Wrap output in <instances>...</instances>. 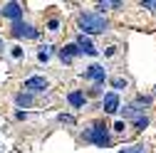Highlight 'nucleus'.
I'll use <instances>...</instances> for the list:
<instances>
[{
  "label": "nucleus",
  "mask_w": 156,
  "mask_h": 153,
  "mask_svg": "<svg viewBox=\"0 0 156 153\" xmlns=\"http://www.w3.org/2000/svg\"><path fill=\"white\" fill-rule=\"evenodd\" d=\"M84 79H92V82H97V84H104V79H107V69H104L102 64H92V67L84 72Z\"/></svg>",
  "instance_id": "obj_7"
},
{
  "label": "nucleus",
  "mask_w": 156,
  "mask_h": 153,
  "mask_svg": "<svg viewBox=\"0 0 156 153\" xmlns=\"http://www.w3.org/2000/svg\"><path fill=\"white\" fill-rule=\"evenodd\" d=\"M0 49H3V40H0Z\"/></svg>",
  "instance_id": "obj_22"
},
{
  "label": "nucleus",
  "mask_w": 156,
  "mask_h": 153,
  "mask_svg": "<svg viewBox=\"0 0 156 153\" xmlns=\"http://www.w3.org/2000/svg\"><path fill=\"white\" fill-rule=\"evenodd\" d=\"M112 8H122V3H99L97 10H112Z\"/></svg>",
  "instance_id": "obj_15"
},
{
  "label": "nucleus",
  "mask_w": 156,
  "mask_h": 153,
  "mask_svg": "<svg viewBox=\"0 0 156 153\" xmlns=\"http://www.w3.org/2000/svg\"><path fill=\"white\" fill-rule=\"evenodd\" d=\"M131 124H134V128H136V131H141V128H146V126H149V116H139V119H134Z\"/></svg>",
  "instance_id": "obj_14"
},
{
  "label": "nucleus",
  "mask_w": 156,
  "mask_h": 153,
  "mask_svg": "<svg viewBox=\"0 0 156 153\" xmlns=\"http://www.w3.org/2000/svg\"><path fill=\"white\" fill-rule=\"evenodd\" d=\"M0 15H3V17H10V20H15V22H20L23 5H20V3H5L3 8H0Z\"/></svg>",
  "instance_id": "obj_5"
},
{
  "label": "nucleus",
  "mask_w": 156,
  "mask_h": 153,
  "mask_svg": "<svg viewBox=\"0 0 156 153\" xmlns=\"http://www.w3.org/2000/svg\"><path fill=\"white\" fill-rule=\"evenodd\" d=\"M67 101H69L74 109H80V106H84V104H87V97H84L82 91H72L69 97H67Z\"/></svg>",
  "instance_id": "obj_10"
},
{
  "label": "nucleus",
  "mask_w": 156,
  "mask_h": 153,
  "mask_svg": "<svg viewBox=\"0 0 156 153\" xmlns=\"http://www.w3.org/2000/svg\"><path fill=\"white\" fill-rule=\"evenodd\" d=\"M141 8H144V10H151V12H156V3H141Z\"/></svg>",
  "instance_id": "obj_20"
},
{
  "label": "nucleus",
  "mask_w": 156,
  "mask_h": 153,
  "mask_svg": "<svg viewBox=\"0 0 156 153\" xmlns=\"http://www.w3.org/2000/svg\"><path fill=\"white\" fill-rule=\"evenodd\" d=\"M47 27H50V32H57V30H60V20H50Z\"/></svg>",
  "instance_id": "obj_17"
},
{
  "label": "nucleus",
  "mask_w": 156,
  "mask_h": 153,
  "mask_svg": "<svg viewBox=\"0 0 156 153\" xmlns=\"http://www.w3.org/2000/svg\"><path fill=\"white\" fill-rule=\"evenodd\" d=\"M112 87H114V89H124V87H126V79H122V76H116V79L112 82Z\"/></svg>",
  "instance_id": "obj_16"
},
{
  "label": "nucleus",
  "mask_w": 156,
  "mask_h": 153,
  "mask_svg": "<svg viewBox=\"0 0 156 153\" xmlns=\"http://www.w3.org/2000/svg\"><path fill=\"white\" fill-rule=\"evenodd\" d=\"M124 128H126L124 121H116V124H114V131H116V133H124Z\"/></svg>",
  "instance_id": "obj_18"
},
{
  "label": "nucleus",
  "mask_w": 156,
  "mask_h": 153,
  "mask_svg": "<svg viewBox=\"0 0 156 153\" xmlns=\"http://www.w3.org/2000/svg\"><path fill=\"white\" fill-rule=\"evenodd\" d=\"M77 27L82 30V35H104L109 30V20L102 12H82L77 17Z\"/></svg>",
  "instance_id": "obj_1"
},
{
  "label": "nucleus",
  "mask_w": 156,
  "mask_h": 153,
  "mask_svg": "<svg viewBox=\"0 0 156 153\" xmlns=\"http://www.w3.org/2000/svg\"><path fill=\"white\" fill-rule=\"evenodd\" d=\"M50 57H52V47H50V45L40 47V52H37V59H40V62H47Z\"/></svg>",
  "instance_id": "obj_13"
},
{
  "label": "nucleus",
  "mask_w": 156,
  "mask_h": 153,
  "mask_svg": "<svg viewBox=\"0 0 156 153\" xmlns=\"http://www.w3.org/2000/svg\"><path fill=\"white\" fill-rule=\"evenodd\" d=\"M60 121H62V124H72L74 119L69 116V114H60Z\"/></svg>",
  "instance_id": "obj_19"
},
{
  "label": "nucleus",
  "mask_w": 156,
  "mask_h": 153,
  "mask_svg": "<svg viewBox=\"0 0 156 153\" xmlns=\"http://www.w3.org/2000/svg\"><path fill=\"white\" fill-rule=\"evenodd\" d=\"M82 141L84 143H94L99 148H107L112 143V136H109V126L104 121H92L84 131H82Z\"/></svg>",
  "instance_id": "obj_2"
},
{
  "label": "nucleus",
  "mask_w": 156,
  "mask_h": 153,
  "mask_svg": "<svg viewBox=\"0 0 156 153\" xmlns=\"http://www.w3.org/2000/svg\"><path fill=\"white\" fill-rule=\"evenodd\" d=\"M50 87V82L45 79V76H30V79L23 84V89L27 91V94H37V91H45Z\"/></svg>",
  "instance_id": "obj_4"
},
{
  "label": "nucleus",
  "mask_w": 156,
  "mask_h": 153,
  "mask_svg": "<svg viewBox=\"0 0 156 153\" xmlns=\"http://www.w3.org/2000/svg\"><path fill=\"white\" fill-rule=\"evenodd\" d=\"M77 54H82L77 45H65V47L60 49V59H62V62H72Z\"/></svg>",
  "instance_id": "obj_9"
},
{
  "label": "nucleus",
  "mask_w": 156,
  "mask_h": 153,
  "mask_svg": "<svg viewBox=\"0 0 156 153\" xmlns=\"http://www.w3.org/2000/svg\"><path fill=\"white\" fill-rule=\"evenodd\" d=\"M74 45L80 47V52H82V54H89V57H94V54H97L94 45L89 42V37H84V35H80V37H77V42H74Z\"/></svg>",
  "instance_id": "obj_8"
},
{
  "label": "nucleus",
  "mask_w": 156,
  "mask_h": 153,
  "mask_svg": "<svg viewBox=\"0 0 156 153\" xmlns=\"http://www.w3.org/2000/svg\"><path fill=\"white\" fill-rule=\"evenodd\" d=\"M12 57H17V59H20V57H23V47H12Z\"/></svg>",
  "instance_id": "obj_21"
},
{
  "label": "nucleus",
  "mask_w": 156,
  "mask_h": 153,
  "mask_svg": "<svg viewBox=\"0 0 156 153\" xmlns=\"http://www.w3.org/2000/svg\"><path fill=\"white\" fill-rule=\"evenodd\" d=\"M119 153H149V146L146 143H134V146H129V148H124Z\"/></svg>",
  "instance_id": "obj_12"
},
{
  "label": "nucleus",
  "mask_w": 156,
  "mask_h": 153,
  "mask_svg": "<svg viewBox=\"0 0 156 153\" xmlns=\"http://www.w3.org/2000/svg\"><path fill=\"white\" fill-rule=\"evenodd\" d=\"M15 104L20 106V109L30 106V104H32V94H27V91H23V94H17V97H15Z\"/></svg>",
  "instance_id": "obj_11"
},
{
  "label": "nucleus",
  "mask_w": 156,
  "mask_h": 153,
  "mask_svg": "<svg viewBox=\"0 0 156 153\" xmlns=\"http://www.w3.org/2000/svg\"><path fill=\"white\" fill-rule=\"evenodd\" d=\"M10 32H12V37H25V40H35V37L40 35V30H35V27L27 25V22H15Z\"/></svg>",
  "instance_id": "obj_3"
},
{
  "label": "nucleus",
  "mask_w": 156,
  "mask_h": 153,
  "mask_svg": "<svg viewBox=\"0 0 156 153\" xmlns=\"http://www.w3.org/2000/svg\"><path fill=\"white\" fill-rule=\"evenodd\" d=\"M102 109L104 114H116L119 111V97H116V91H109L102 97Z\"/></svg>",
  "instance_id": "obj_6"
}]
</instances>
